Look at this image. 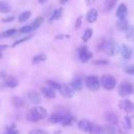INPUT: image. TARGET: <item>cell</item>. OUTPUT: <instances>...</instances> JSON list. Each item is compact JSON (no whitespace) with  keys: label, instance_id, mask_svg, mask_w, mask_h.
<instances>
[{"label":"cell","instance_id":"4316f807","mask_svg":"<svg viewBox=\"0 0 134 134\" xmlns=\"http://www.w3.org/2000/svg\"><path fill=\"white\" fill-rule=\"evenodd\" d=\"M43 17H37L35 20H34V22L30 24L31 25V27H32V30H35V29H37V28H39L41 25H42V23H43Z\"/></svg>","mask_w":134,"mask_h":134},{"label":"cell","instance_id":"2e32d148","mask_svg":"<svg viewBox=\"0 0 134 134\" xmlns=\"http://www.w3.org/2000/svg\"><path fill=\"white\" fill-rule=\"evenodd\" d=\"M83 80L80 77V76H76V77H74L71 82H70V86L76 91V90H82V88H83Z\"/></svg>","mask_w":134,"mask_h":134},{"label":"cell","instance_id":"d6a6232c","mask_svg":"<svg viewBox=\"0 0 134 134\" xmlns=\"http://www.w3.org/2000/svg\"><path fill=\"white\" fill-rule=\"evenodd\" d=\"M16 29L15 28H10V29H7V30H5V31H3L1 35H2V38H8V37H12V36H14L15 34H16Z\"/></svg>","mask_w":134,"mask_h":134},{"label":"cell","instance_id":"ab89813d","mask_svg":"<svg viewBox=\"0 0 134 134\" xmlns=\"http://www.w3.org/2000/svg\"><path fill=\"white\" fill-rule=\"evenodd\" d=\"M125 121H126V124H127V128L130 129V128L132 127V122H131L130 117H129V116H125Z\"/></svg>","mask_w":134,"mask_h":134},{"label":"cell","instance_id":"ba28073f","mask_svg":"<svg viewBox=\"0 0 134 134\" xmlns=\"http://www.w3.org/2000/svg\"><path fill=\"white\" fill-rule=\"evenodd\" d=\"M103 51H105V53L108 54V55L115 54V52H116V44H115V42L106 41V44H105V47H104Z\"/></svg>","mask_w":134,"mask_h":134},{"label":"cell","instance_id":"5bb4252c","mask_svg":"<svg viewBox=\"0 0 134 134\" xmlns=\"http://www.w3.org/2000/svg\"><path fill=\"white\" fill-rule=\"evenodd\" d=\"M105 118H106V120L109 122V124H111V125H117V122H118V117H117V115L114 113V112H112V111H109V112H107L106 114H105Z\"/></svg>","mask_w":134,"mask_h":134},{"label":"cell","instance_id":"7dc6e473","mask_svg":"<svg viewBox=\"0 0 134 134\" xmlns=\"http://www.w3.org/2000/svg\"><path fill=\"white\" fill-rule=\"evenodd\" d=\"M4 74H5V73H4V72H1V73H0V76H1V77H3V76H5V75H4Z\"/></svg>","mask_w":134,"mask_h":134},{"label":"cell","instance_id":"8fae6325","mask_svg":"<svg viewBox=\"0 0 134 134\" xmlns=\"http://www.w3.org/2000/svg\"><path fill=\"white\" fill-rule=\"evenodd\" d=\"M120 54L125 60H130L132 57V49L128 45L124 44L121 45V48H120Z\"/></svg>","mask_w":134,"mask_h":134},{"label":"cell","instance_id":"e575fe53","mask_svg":"<svg viewBox=\"0 0 134 134\" xmlns=\"http://www.w3.org/2000/svg\"><path fill=\"white\" fill-rule=\"evenodd\" d=\"M31 37L30 36H28V37H25V38H22V39H19V40H17L16 42H14L13 43V45H12V47H16L17 45H19V44H21V43H23V42H25V41H27V40H29Z\"/></svg>","mask_w":134,"mask_h":134},{"label":"cell","instance_id":"d6986e66","mask_svg":"<svg viewBox=\"0 0 134 134\" xmlns=\"http://www.w3.org/2000/svg\"><path fill=\"white\" fill-rule=\"evenodd\" d=\"M126 15H127V6H126L125 3H121V4L118 6L117 10H116V16H117L119 19H122V18L126 17Z\"/></svg>","mask_w":134,"mask_h":134},{"label":"cell","instance_id":"ac0fdd59","mask_svg":"<svg viewBox=\"0 0 134 134\" xmlns=\"http://www.w3.org/2000/svg\"><path fill=\"white\" fill-rule=\"evenodd\" d=\"M90 134H106V131L104 129V126H99V125H96L93 122Z\"/></svg>","mask_w":134,"mask_h":134},{"label":"cell","instance_id":"7402d4cb","mask_svg":"<svg viewBox=\"0 0 134 134\" xmlns=\"http://www.w3.org/2000/svg\"><path fill=\"white\" fill-rule=\"evenodd\" d=\"M46 59H47V57H46L45 53H38V54H36V55L31 59V63H32V64H39V63H41V62L46 61Z\"/></svg>","mask_w":134,"mask_h":134},{"label":"cell","instance_id":"f6af8a7d","mask_svg":"<svg viewBox=\"0 0 134 134\" xmlns=\"http://www.w3.org/2000/svg\"><path fill=\"white\" fill-rule=\"evenodd\" d=\"M67 1H68V0H60V2H61L62 4H64V3H66Z\"/></svg>","mask_w":134,"mask_h":134},{"label":"cell","instance_id":"c3c4849f","mask_svg":"<svg viewBox=\"0 0 134 134\" xmlns=\"http://www.w3.org/2000/svg\"><path fill=\"white\" fill-rule=\"evenodd\" d=\"M1 58H2V52L0 51V59H1Z\"/></svg>","mask_w":134,"mask_h":134},{"label":"cell","instance_id":"1f68e13d","mask_svg":"<svg viewBox=\"0 0 134 134\" xmlns=\"http://www.w3.org/2000/svg\"><path fill=\"white\" fill-rule=\"evenodd\" d=\"M104 129L106 131V134H116V131L113 127V125L109 124V125H105L104 126Z\"/></svg>","mask_w":134,"mask_h":134},{"label":"cell","instance_id":"cb8c5ba5","mask_svg":"<svg viewBox=\"0 0 134 134\" xmlns=\"http://www.w3.org/2000/svg\"><path fill=\"white\" fill-rule=\"evenodd\" d=\"M74 116H72V115H70V114H65L64 115V118H63V120H62V125L63 126H65V127H67V126H70L73 121H74Z\"/></svg>","mask_w":134,"mask_h":134},{"label":"cell","instance_id":"9c48e42d","mask_svg":"<svg viewBox=\"0 0 134 134\" xmlns=\"http://www.w3.org/2000/svg\"><path fill=\"white\" fill-rule=\"evenodd\" d=\"M92 125L93 122L87 120V119H82L77 122V128L84 132H87V133H90L91 131V128H92Z\"/></svg>","mask_w":134,"mask_h":134},{"label":"cell","instance_id":"9a60e30c","mask_svg":"<svg viewBox=\"0 0 134 134\" xmlns=\"http://www.w3.org/2000/svg\"><path fill=\"white\" fill-rule=\"evenodd\" d=\"M64 115H65V114H63V113H57V112H55V113L50 114L48 120H49V122H51V124H59V122H62V120H63V118H64Z\"/></svg>","mask_w":134,"mask_h":134},{"label":"cell","instance_id":"30bf717a","mask_svg":"<svg viewBox=\"0 0 134 134\" xmlns=\"http://www.w3.org/2000/svg\"><path fill=\"white\" fill-rule=\"evenodd\" d=\"M27 98H28V100H29L30 103H32V104H35V105H38V104L41 103V96H40V94H39L38 92H36V91H29V92L27 93Z\"/></svg>","mask_w":134,"mask_h":134},{"label":"cell","instance_id":"3957f363","mask_svg":"<svg viewBox=\"0 0 134 134\" xmlns=\"http://www.w3.org/2000/svg\"><path fill=\"white\" fill-rule=\"evenodd\" d=\"M100 84L106 90H112L116 86V80L110 74H104L100 77Z\"/></svg>","mask_w":134,"mask_h":134},{"label":"cell","instance_id":"ffe728a7","mask_svg":"<svg viewBox=\"0 0 134 134\" xmlns=\"http://www.w3.org/2000/svg\"><path fill=\"white\" fill-rule=\"evenodd\" d=\"M116 26H117V28H118L119 30L126 31V30L128 29V27H129V23H128V21H127L125 18H122V19H119V20L116 22Z\"/></svg>","mask_w":134,"mask_h":134},{"label":"cell","instance_id":"44dd1931","mask_svg":"<svg viewBox=\"0 0 134 134\" xmlns=\"http://www.w3.org/2000/svg\"><path fill=\"white\" fill-rule=\"evenodd\" d=\"M62 14H63V8L60 7V8H57L55 10L52 12L51 16L49 17V22H52L53 20H58L62 17Z\"/></svg>","mask_w":134,"mask_h":134},{"label":"cell","instance_id":"d590c367","mask_svg":"<svg viewBox=\"0 0 134 134\" xmlns=\"http://www.w3.org/2000/svg\"><path fill=\"white\" fill-rule=\"evenodd\" d=\"M125 72L128 73V74H131V75H134V64L133 65H129L127 67H125Z\"/></svg>","mask_w":134,"mask_h":134},{"label":"cell","instance_id":"52a82bcc","mask_svg":"<svg viewBox=\"0 0 134 134\" xmlns=\"http://www.w3.org/2000/svg\"><path fill=\"white\" fill-rule=\"evenodd\" d=\"M74 89L70 86V85H66V84H62L61 86V89H60V92L61 94L64 96V97H67V98H70L74 95Z\"/></svg>","mask_w":134,"mask_h":134},{"label":"cell","instance_id":"f35d334b","mask_svg":"<svg viewBox=\"0 0 134 134\" xmlns=\"http://www.w3.org/2000/svg\"><path fill=\"white\" fill-rule=\"evenodd\" d=\"M82 19H83V17H82V16H80V17L76 19V21H75V25H74L75 29H79V28L81 27V24H82Z\"/></svg>","mask_w":134,"mask_h":134},{"label":"cell","instance_id":"6da1fadb","mask_svg":"<svg viewBox=\"0 0 134 134\" xmlns=\"http://www.w3.org/2000/svg\"><path fill=\"white\" fill-rule=\"evenodd\" d=\"M46 116H47V111H46V109L43 108V107H39V106L32 107V108L26 113V119H27L28 121H31V122H36V121L42 120V119H44Z\"/></svg>","mask_w":134,"mask_h":134},{"label":"cell","instance_id":"8992f818","mask_svg":"<svg viewBox=\"0 0 134 134\" xmlns=\"http://www.w3.org/2000/svg\"><path fill=\"white\" fill-rule=\"evenodd\" d=\"M118 107H119L122 111H125L126 113H131V112L134 111V104H133L130 99H127V98L120 100V102L118 103Z\"/></svg>","mask_w":134,"mask_h":134},{"label":"cell","instance_id":"5b68a950","mask_svg":"<svg viewBox=\"0 0 134 134\" xmlns=\"http://www.w3.org/2000/svg\"><path fill=\"white\" fill-rule=\"evenodd\" d=\"M77 52H79V59L81 62L83 63H86L88 62L91 58H92V52H90L87 48V46H82L77 49Z\"/></svg>","mask_w":134,"mask_h":134},{"label":"cell","instance_id":"4dcf8cb0","mask_svg":"<svg viewBox=\"0 0 134 134\" xmlns=\"http://www.w3.org/2000/svg\"><path fill=\"white\" fill-rule=\"evenodd\" d=\"M92 34H93L92 29H91V28H87V29L85 30V32H84V35H83V37H82V40H83L84 42H87V41L92 37Z\"/></svg>","mask_w":134,"mask_h":134},{"label":"cell","instance_id":"d4e9b609","mask_svg":"<svg viewBox=\"0 0 134 134\" xmlns=\"http://www.w3.org/2000/svg\"><path fill=\"white\" fill-rule=\"evenodd\" d=\"M10 10H12L10 4H8L5 1H0V13L6 14V13H9Z\"/></svg>","mask_w":134,"mask_h":134},{"label":"cell","instance_id":"277c9868","mask_svg":"<svg viewBox=\"0 0 134 134\" xmlns=\"http://www.w3.org/2000/svg\"><path fill=\"white\" fill-rule=\"evenodd\" d=\"M133 91H134V87L130 82L125 81L118 86V94L120 96H128L131 93H133Z\"/></svg>","mask_w":134,"mask_h":134},{"label":"cell","instance_id":"bcb514c9","mask_svg":"<svg viewBox=\"0 0 134 134\" xmlns=\"http://www.w3.org/2000/svg\"><path fill=\"white\" fill-rule=\"evenodd\" d=\"M46 1H47V0H39V2H40V3H45Z\"/></svg>","mask_w":134,"mask_h":134},{"label":"cell","instance_id":"e0dca14e","mask_svg":"<svg viewBox=\"0 0 134 134\" xmlns=\"http://www.w3.org/2000/svg\"><path fill=\"white\" fill-rule=\"evenodd\" d=\"M97 17H98V13H97V10H96L95 8H91V9L87 13L86 19H87V21H88L89 23H93V22L96 21Z\"/></svg>","mask_w":134,"mask_h":134},{"label":"cell","instance_id":"603a6c76","mask_svg":"<svg viewBox=\"0 0 134 134\" xmlns=\"http://www.w3.org/2000/svg\"><path fill=\"white\" fill-rule=\"evenodd\" d=\"M12 103L16 108H22L24 106V99L20 96H14L12 98Z\"/></svg>","mask_w":134,"mask_h":134},{"label":"cell","instance_id":"484cf974","mask_svg":"<svg viewBox=\"0 0 134 134\" xmlns=\"http://www.w3.org/2000/svg\"><path fill=\"white\" fill-rule=\"evenodd\" d=\"M116 1L117 0H106L105 3H104V10L105 12H110L114 7Z\"/></svg>","mask_w":134,"mask_h":134},{"label":"cell","instance_id":"b9f144b4","mask_svg":"<svg viewBox=\"0 0 134 134\" xmlns=\"http://www.w3.org/2000/svg\"><path fill=\"white\" fill-rule=\"evenodd\" d=\"M14 19H15V17H14V16H10V17H7V18H4V19H3L2 21H3L4 23H6V22H12V21H13Z\"/></svg>","mask_w":134,"mask_h":134},{"label":"cell","instance_id":"7a4b0ae2","mask_svg":"<svg viewBox=\"0 0 134 134\" xmlns=\"http://www.w3.org/2000/svg\"><path fill=\"white\" fill-rule=\"evenodd\" d=\"M85 85L91 91H97L102 86L100 80L96 75H88L85 79Z\"/></svg>","mask_w":134,"mask_h":134},{"label":"cell","instance_id":"74e56055","mask_svg":"<svg viewBox=\"0 0 134 134\" xmlns=\"http://www.w3.org/2000/svg\"><path fill=\"white\" fill-rule=\"evenodd\" d=\"M93 64L94 65H107L109 64V61L108 60H95L93 61Z\"/></svg>","mask_w":134,"mask_h":134},{"label":"cell","instance_id":"7c38bea8","mask_svg":"<svg viewBox=\"0 0 134 134\" xmlns=\"http://www.w3.org/2000/svg\"><path fill=\"white\" fill-rule=\"evenodd\" d=\"M55 90L54 89H52L51 87H42L41 88V92H42V94L46 97V98H54L55 97V92H54Z\"/></svg>","mask_w":134,"mask_h":134},{"label":"cell","instance_id":"60d3db41","mask_svg":"<svg viewBox=\"0 0 134 134\" xmlns=\"http://www.w3.org/2000/svg\"><path fill=\"white\" fill-rule=\"evenodd\" d=\"M5 134H19V131L16 130V129H13V130H6Z\"/></svg>","mask_w":134,"mask_h":134},{"label":"cell","instance_id":"83f0119b","mask_svg":"<svg viewBox=\"0 0 134 134\" xmlns=\"http://www.w3.org/2000/svg\"><path fill=\"white\" fill-rule=\"evenodd\" d=\"M46 84H47L49 87H51L52 89L59 90V91H60L61 86H62V84H59L58 82H55V81H53V80H47V81H46Z\"/></svg>","mask_w":134,"mask_h":134},{"label":"cell","instance_id":"7bdbcfd3","mask_svg":"<svg viewBox=\"0 0 134 134\" xmlns=\"http://www.w3.org/2000/svg\"><path fill=\"white\" fill-rule=\"evenodd\" d=\"M6 48H7V45H5V44H0V51L4 50V49H6Z\"/></svg>","mask_w":134,"mask_h":134},{"label":"cell","instance_id":"836d02e7","mask_svg":"<svg viewBox=\"0 0 134 134\" xmlns=\"http://www.w3.org/2000/svg\"><path fill=\"white\" fill-rule=\"evenodd\" d=\"M31 30H32L31 25H25V26H22L19 31H20L21 34H28V32H30Z\"/></svg>","mask_w":134,"mask_h":134},{"label":"cell","instance_id":"ee69618b","mask_svg":"<svg viewBox=\"0 0 134 134\" xmlns=\"http://www.w3.org/2000/svg\"><path fill=\"white\" fill-rule=\"evenodd\" d=\"M94 1H95V0H86V3H87V5H91Z\"/></svg>","mask_w":134,"mask_h":134},{"label":"cell","instance_id":"f1b7e54d","mask_svg":"<svg viewBox=\"0 0 134 134\" xmlns=\"http://www.w3.org/2000/svg\"><path fill=\"white\" fill-rule=\"evenodd\" d=\"M126 38L128 40H133L134 39V26L130 25L128 27V29L126 30Z\"/></svg>","mask_w":134,"mask_h":134},{"label":"cell","instance_id":"4fadbf2b","mask_svg":"<svg viewBox=\"0 0 134 134\" xmlns=\"http://www.w3.org/2000/svg\"><path fill=\"white\" fill-rule=\"evenodd\" d=\"M4 86L5 87H8V88H15V87H18V85H19V81L15 77V76H8V77H6L5 79V81H4Z\"/></svg>","mask_w":134,"mask_h":134},{"label":"cell","instance_id":"f546056e","mask_svg":"<svg viewBox=\"0 0 134 134\" xmlns=\"http://www.w3.org/2000/svg\"><path fill=\"white\" fill-rule=\"evenodd\" d=\"M30 15H31V13H30V10H26V12H23L20 16H19V22H25L26 20H28L29 19V17H30Z\"/></svg>","mask_w":134,"mask_h":134},{"label":"cell","instance_id":"8d00e7d4","mask_svg":"<svg viewBox=\"0 0 134 134\" xmlns=\"http://www.w3.org/2000/svg\"><path fill=\"white\" fill-rule=\"evenodd\" d=\"M28 134H48L45 130H42V129H34L31 131H29Z\"/></svg>","mask_w":134,"mask_h":134}]
</instances>
